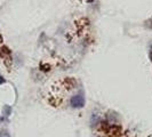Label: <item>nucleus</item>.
<instances>
[{"label":"nucleus","instance_id":"obj_1","mask_svg":"<svg viewBox=\"0 0 152 137\" xmlns=\"http://www.w3.org/2000/svg\"><path fill=\"white\" fill-rule=\"evenodd\" d=\"M85 104V98L83 95H76L71 98V105L73 107H83Z\"/></svg>","mask_w":152,"mask_h":137},{"label":"nucleus","instance_id":"obj_2","mask_svg":"<svg viewBox=\"0 0 152 137\" xmlns=\"http://www.w3.org/2000/svg\"><path fill=\"white\" fill-rule=\"evenodd\" d=\"M2 82H5V79L0 76V84H2Z\"/></svg>","mask_w":152,"mask_h":137}]
</instances>
